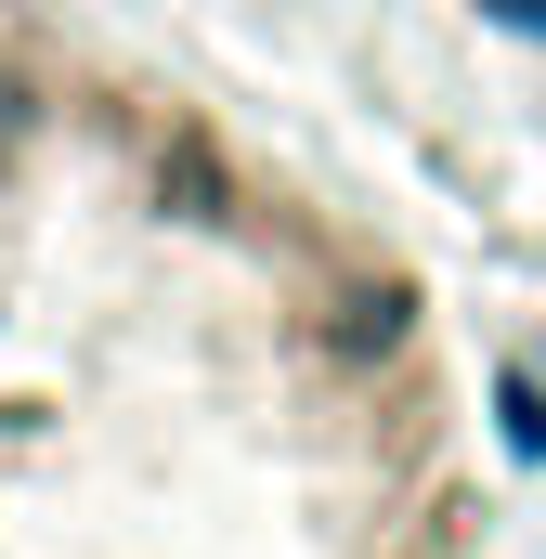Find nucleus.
I'll list each match as a JSON object with an SVG mask.
<instances>
[{"label": "nucleus", "mask_w": 546, "mask_h": 559, "mask_svg": "<svg viewBox=\"0 0 546 559\" xmlns=\"http://www.w3.org/2000/svg\"><path fill=\"white\" fill-rule=\"evenodd\" d=\"M495 13H508V26H546V0H495Z\"/></svg>", "instance_id": "f257e3e1"}]
</instances>
